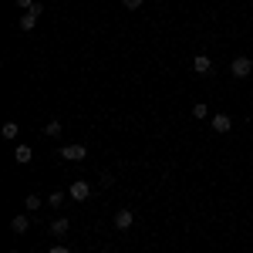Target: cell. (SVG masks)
<instances>
[{
    "label": "cell",
    "instance_id": "cell-4",
    "mask_svg": "<svg viewBox=\"0 0 253 253\" xmlns=\"http://www.w3.org/2000/svg\"><path fill=\"white\" fill-rule=\"evenodd\" d=\"M68 196H71L75 203H84V199L91 196V182H84V179H75V182L68 186Z\"/></svg>",
    "mask_w": 253,
    "mask_h": 253
},
{
    "label": "cell",
    "instance_id": "cell-7",
    "mask_svg": "<svg viewBox=\"0 0 253 253\" xmlns=\"http://www.w3.org/2000/svg\"><path fill=\"white\" fill-rule=\"evenodd\" d=\"M193 71L196 75H213V61H210V54H196L193 58Z\"/></svg>",
    "mask_w": 253,
    "mask_h": 253
},
{
    "label": "cell",
    "instance_id": "cell-6",
    "mask_svg": "<svg viewBox=\"0 0 253 253\" xmlns=\"http://www.w3.org/2000/svg\"><path fill=\"white\" fill-rule=\"evenodd\" d=\"M115 230H132V223H135V213L132 210H115Z\"/></svg>",
    "mask_w": 253,
    "mask_h": 253
},
{
    "label": "cell",
    "instance_id": "cell-17",
    "mask_svg": "<svg viewBox=\"0 0 253 253\" xmlns=\"http://www.w3.org/2000/svg\"><path fill=\"white\" fill-rule=\"evenodd\" d=\"M14 3H17L20 10H31V7H34V3H38V0H14Z\"/></svg>",
    "mask_w": 253,
    "mask_h": 253
},
{
    "label": "cell",
    "instance_id": "cell-12",
    "mask_svg": "<svg viewBox=\"0 0 253 253\" xmlns=\"http://www.w3.org/2000/svg\"><path fill=\"white\" fill-rule=\"evenodd\" d=\"M193 118H210V105H206V101H196L193 105Z\"/></svg>",
    "mask_w": 253,
    "mask_h": 253
},
{
    "label": "cell",
    "instance_id": "cell-13",
    "mask_svg": "<svg viewBox=\"0 0 253 253\" xmlns=\"http://www.w3.org/2000/svg\"><path fill=\"white\" fill-rule=\"evenodd\" d=\"M0 132H3V138H17V122H3V128H0Z\"/></svg>",
    "mask_w": 253,
    "mask_h": 253
},
{
    "label": "cell",
    "instance_id": "cell-8",
    "mask_svg": "<svg viewBox=\"0 0 253 253\" xmlns=\"http://www.w3.org/2000/svg\"><path fill=\"white\" fill-rule=\"evenodd\" d=\"M10 230H14V233H27V230H31V216L27 213H20V216H14V219H10Z\"/></svg>",
    "mask_w": 253,
    "mask_h": 253
},
{
    "label": "cell",
    "instance_id": "cell-9",
    "mask_svg": "<svg viewBox=\"0 0 253 253\" xmlns=\"http://www.w3.org/2000/svg\"><path fill=\"white\" fill-rule=\"evenodd\" d=\"M68 230H71V219H64V216L51 223V236H68Z\"/></svg>",
    "mask_w": 253,
    "mask_h": 253
},
{
    "label": "cell",
    "instance_id": "cell-14",
    "mask_svg": "<svg viewBox=\"0 0 253 253\" xmlns=\"http://www.w3.org/2000/svg\"><path fill=\"white\" fill-rule=\"evenodd\" d=\"M24 210H27V213H34V210H41V196H27V199H24Z\"/></svg>",
    "mask_w": 253,
    "mask_h": 253
},
{
    "label": "cell",
    "instance_id": "cell-21",
    "mask_svg": "<svg viewBox=\"0 0 253 253\" xmlns=\"http://www.w3.org/2000/svg\"><path fill=\"white\" fill-rule=\"evenodd\" d=\"M10 253H17V250H10Z\"/></svg>",
    "mask_w": 253,
    "mask_h": 253
},
{
    "label": "cell",
    "instance_id": "cell-19",
    "mask_svg": "<svg viewBox=\"0 0 253 253\" xmlns=\"http://www.w3.org/2000/svg\"><path fill=\"white\" fill-rule=\"evenodd\" d=\"M47 253H75V250H71V247H61V243H58V247H51Z\"/></svg>",
    "mask_w": 253,
    "mask_h": 253
},
{
    "label": "cell",
    "instance_id": "cell-16",
    "mask_svg": "<svg viewBox=\"0 0 253 253\" xmlns=\"http://www.w3.org/2000/svg\"><path fill=\"white\" fill-rule=\"evenodd\" d=\"M101 186H105V189H108V186H115V175H112V172H101Z\"/></svg>",
    "mask_w": 253,
    "mask_h": 253
},
{
    "label": "cell",
    "instance_id": "cell-5",
    "mask_svg": "<svg viewBox=\"0 0 253 253\" xmlns=\"http://www.w3.org/2000/svg\"><path fill=\"white\" fill-rule=\"evenodd\" d=\"M210 128H213L216 135H226V132L233 128V118L226 115V112H219V115H213V118H210Z\"/></svg>",
    "mask_w": 253,
    "mask_h": 253
},
{
    "label": "cell",
    "instance_id": "cell-10",
    "mask_svg": "<svg viewBox=\"0 0 253 253\" xmlns=\"http://www.w3.org/2000/svg\"><path fill=\"white\" fill-rule=\"evenodd\" d=\"M14 159H17V166H27V162L34 159V149H31V145H17V149H14Z\"/></svg>",
    "mask_w": 253,
    "mask_h": 253
},
{
    "label": "cell",
    "instance_id": "cell-11",
    "mask_svg": "<svg viewBox=\"0 0 253 253\" xmlns=\"http://www.w3.org/2000/svg\"><path fill=\"white\" fill-rule=\"evenodd\" d=\"M61 132H64V125H61L58 118H51V122H47V125H44V135H47V138H58Z\"/></svg>",
    "mask_w": 253,
    "mask_h": 253
},
{
    "label": "cell",
    "instance_id": "cell-15",
    "mask_svg": "<svg viewBox=\"0 0 253 253\" xmlns=\"http://www.w3.org/2000/svg\"><path fill=\"white\" fill-rule=\"evenodd\" d=\"M61 203H64V193H61V189H54V193L47 196V206H54V210H58Z\"/></svg>",
    "mask_w": 253,
    "mask_h": 253
},
{
    "label": "cell",
    "instance_id": "cell-20",
    "mask_svg": "<svg viewBox=\"0 0 253 253\" xmlns=\"http://www.w3.org/2000/svg\"><path fill=\"white\" fill-rule=\"evenodd\" d=\"M105 253H115V250H105Z\"/></svg>",
    "mask_w": 253,
    "mask_h": 253
},
{
    "label": "cell",
    "instance_id": "cell-2",
    "mask_svg": "<svg viewBox=\"0 0 253 253\" xmlns=\"http://www.w3.org/2000/svg\"><path fill=\"white\" fill-rule=\"evenodd\" d=\"M58 156L64 159V162H84V159H88V149H84L81 142H71V145H61Z\"/></svg>",
    "mask_w": 253,
    "mask_h": 253
},
{
    "label": "cell",
    "instance_id": "cell-18",
    "mask_svg": "<svg viewBox=\"0 0 253 253\" xmlns=\"http://www.w3.org/2000/svg\"><path fill=\"white\" fill-rule=\"evenodd\" d=\"M122 7H128V10H138V7H142V0H122Z\"/></svg>",
    "mask_w": 253,
    "mask_h": 253
},
{
    "label": "cell",
    "instance_id": "cell-3",
    "mask_svg": "<svg viewBox=\"0 0 253 253\" xmlns=\"http://www.w3.org/2000/svg\"><path fill=\"white\" fill-rule=\"evenodd\" d=\"M44 14V3H34L31 10H24L20 14V20H17V27L20 31H34V24H38V17Z\"/></svg>",
    "mask_w": 253,
    "mask_h": 253
},
{
    "label": "cell",
    "instance_id": "cell-1",
    "mask_svg": "<svg viewBox=\"0 0 253 253\" xmlns=\"http://www.w3.org/2000/svg\"><path fill=\"white\" fill-rule=\"evenodd\" d=\"M230 75H233V78H250L253 75V58H247V54H236L233 61H230Z\"/></svg>",
    "mask_w": 253,
    "mask_h": 253
}]
</instances>
